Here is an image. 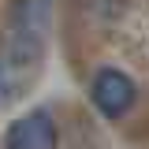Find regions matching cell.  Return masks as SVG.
Segmentation results:
<instances>
[{
  "mask_svg": "<svg viewBox=\"0 0 149 149\" xmlns=\"http://www.w3.org/2000/svg\"><path fill=\"white\" fill-rule=\"evenodd\" d=\"M4 93H8V86H4V71H0V101H4Z\"/></svg>",
  "mask_w": 149,
  "mask_h": 149,
  "instance_id": "3",
  "label": "cell"
},
{
  "mask_svg": "<svg viewBox=\"0 0 149 149\" xmlns=\"http://www.w3.org/2000/svg\"><path fill=\"white\" fill-rule=\"evenodd\" d=\"M8 149H56V123L49 112H26L8 130Z\"/></svg>",
  "mask_w": 149,
  "mask_h": 149,
  "instance_id": "2",
  "label": "cell"
},
{
  "mask_svg": "<svg viewBox=\"0 0 149 149\" xmlns=\"http://www.w3.org/2000/svg\"><path fill=\"white\" fill-rule=\"evenodd\" d=\"M93 104L104 112L108 119H119V116H127L130 104H134V82H130L123 71H116V67H101V71L93 74Z\"/></svg>",
  "mask_w": 149,
  "mask_h": 149,
  "instance_id": "1",
  "label": "cell"
}]
</instances>
